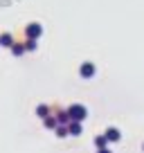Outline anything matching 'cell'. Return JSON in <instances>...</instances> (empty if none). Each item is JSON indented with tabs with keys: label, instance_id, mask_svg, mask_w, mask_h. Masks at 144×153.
I'll list each match as a JSON object with an SVG mask.
<instances>
[{
	"label": "cell",
	"instance_id": "6da1fadb",
	"mask_svg": "<svg viewBox=\"0 0 144 153\" xmlns=\"http://www.w3.org/2000/svg\"><path fill=\"white\" fill-rule=\"evenodd\" d=\"M68 115H70V122H79V124H81L88 117V108L83 104H72L70 108H68Z\"/></svg>",
	"mask_w": 144,
	"mask_h": 153
},
{
	"label": "cell",
	"instance_id": "7a4b0ae2",
	"mask_svg": "<svg viewBox=\"0 0 144 153\" xmlns=\"http://www.w3.org/2000/svg\"><path fill=\"white\" fill-rule=\"evenodd\" d=\"M41 36H43V25H41V23H29L27 27H25V38H29V41H39Z\"/></svg>",
	"mask_w": 144,
	"mask_h": 153
},
{
	"label": "cell",
	"instance_id": "3957f363",
	"mask_svg": "<svg viewBox=\"0 0 144 153\" xmlns=\"http://www.w3.org/2000/svg\"><path fill=\"white\" fill-rule=\"evenodd\" d=\"M95 72H97V68H95V63H92V61H83L81 68H79L81 79H92V76H95Z\"/></svg>",
	"mask_w": 144,
	"mask_h": 153
},
{
	"label": "cell",
	"instance_id": "277c9868",
	"mask_svg": "<svg viewBox=\"0 0 144 153\" xmlns=\"http://www.w3.org/2000/svg\"><path fill=\"white\" fill-rule=\"evenodd\" d=\"M104 137H106V142H120V140H122V133H120V128L111 126V128L104 131Z\"/></svg>",
	"mask_w": 144,
	"mask_h": 153
},
{
	"label": "cell",
	"instance_id": "5b68a950",
	"mask_svg": "<svg viewBox=\"0 0 144 153\" xmlns=\"http://www.w3.org/2000/svg\"><path fill=\"white\" fill-rule=\"evenodd\" d=\"M54 117H56V124H59V126H68V124H70V115H68V108H59L56 113H54Z\"/></svg>",
	"mask_w": 144,
	"mask_h": 153
},
{
	"label": "cell",
	"instance_id": "8992f818",
	"mask_svg": "<svg viewBox=\"0 0 144 153\" xmlns=\"http://www.w3.org/2000/svg\"><path fill=\"white\" fill-rule=\"evenodd\" d=\"M50 115H52V108H50L48 104H39V106H36V117L45 120V117H50Z\"/></svg>",
	"mask_w": 144,
	"mask_h": 153
},
{
	"label": "cell",
	"instance_id": "52a82bcc",
	"mask_svg": "<svg viewBox=\"0 0 144 153\" xmlns=\"http://www.w3.org/2000/svg\"><path fill=\"white\" fill-rule=\"evenodd\" d=\"M16 41H14V36H11L9 32H2L0 34V48H11Z\"/></svg>",
	"mask_w": 144,
	"mask_h": 153
},
{
	"label": "cell",
	"instance_id": "ba28073f",
	"mask_svg": "<svg viewBox=\"0 0 144 153\" xmlns=\"http://www.w3.org/2000/svg\"><path fill=\"white\" fill-rule=\"evenodd\" d=\"M81 133H83V128H81V124H79V122H70V124H68V135L79 137Z\"/></svg>",
	"mask_w": 144,
	"mask_h": 153
},
{
	"label": "cell",
	"instance_id": "9c48e42d",
	"mask_svg": "<svg viewBox=\"0 0 144 153\" xmlns=\"http://www.w3.org/2000/svg\"><path fill=\"white\" fill-rule=\"evenodd\" d=\"M43 126H45V128H48V131H54V128H56V117H54V115H50V117H45V120H43Z\"/></svg>",
	"mask_w": 144,
	"mask_h": 153
},
{
	"label": "cell",
	"instance_id": "30bf717a",
	"mask_svg": "<svg viewBox=\"0 0 144 153\" xmlns=\"http://www.w3.org/2000/svg\"><path fill=\"white\" fill-rule=\"evenodd\" d=\"M9 50H11V54H14V56H23V54H25V45H23V43H14Z\"/></svg>",
	"mask_w": 144,
	"mask_h": 153
},
{
	"label": "cell",
	"instance_id": "8fae6325",
	"mask_svg": "<svg viewBox=\"0 0 144 153\" xmlns=\"http://www.w3.org/2000/svg\"><path fill=\"white\" fill-rule=\"evenodd\" d=\"M95 146H97V151H99V149H106V146H108V142H106L104 133H101V135H97V137H95Z\"/></svg>",
	"mask_w": 144,
	"mask_h": 153
},
{
	"label": "cell",
	"instance_id": "7c38bea8",
	"mask_svg": "<svg viewBox=\"0 0 144 153\" xmlns=\"http://www.w3.org/2000/svg\"><path fill=\"white\" fill-rule=\"evenodd\" d=\"M25 52H34V50L39 48V41H29V38H25Z\"/></svg>",
	"mask_w": 144,
	"mask_h": 153
},
{
	"label": "cell",
	"instance_id": "4fadbf2b",
	"mask_svg": "<svg viewBox=\"0 0 144 153\" xmlns=\"http://www.w3.org/2000/svg\"><path fill=\"white\" fill-rule=\"evenodd\" d=\"M54 133H56V137H68V126H56V128H54Z\"/></svg>",
	"mask_w": 144,
	"mask_h": 153
},
{
	"label": "cell",
	"instance_id": "5bb4252c",
	"mask_svg": "<svg viewBox=\"0 0 144 153\" xmlns=\"http://www.w3.org/2000/svg\"><path fill=\"white\" fill-rule=\"evenodd\" d=\"M97 153H113V151H111V149H108V146H106V149H99V151H97Z\"/></svg>",
	"mask_w": 144,
	"mask_h": 153
},
{
	"label": "cell",
	"instance_id": "9a60e30c",
	"mask_svg": "<svg viewBox=\"0 0 144 153\" xmlns=\"http://www.w3.org/2000/svg\"><path fill=\"white\" fill-rule=\"evenodd\" d=\"M142 149H144V144H142Z\"/></svg>",
	"mask_w": 144,
	"mask_h": 153
}]
</instances>
